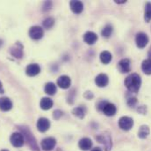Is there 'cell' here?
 <instances>
[{
  "label": "cell",
  "mask_w": 151,
  "mask_h": 151,
  "mask_svg": "<svg viewBox=\"0 0 151 151\" xmlns=\"http://www.w3.org/2000/svg\"><path fill=\"white\" fill-rule=\"evenodd\" d=\"M142 85L141 76L137 74H132L125 80V86L131 93H137Z\"/></svg>",
  "instance_id": "obj_1"
},
{
  "label": "cell",
  "mask_w": 151,
  "mask_h": 151,
  "mask_svg": "<svg viewBox=\"0 0 151 151\" xmlns=\"http://www.w3.org/2000/svg\"><path fill=\"white\" fill-rule=\"evenodd\" d=\"M21 132H22V134H23L24 138L26 139L27 144L32 149V150L39 151V147H38V144L36 142V140L34 137V135L31 133L29 129L27 127H23V128H21Z\"/></svg>",
  "instance_id": "obj_2"
},
{
  "label": "cell",
  "mask_w": 151,
  "mask_h": 151,
  "mask_svg": "<svg viewBox=\"0 0 151 151\" xmlns=\"http://www.w3.org/2000/svg\"><path fill=\"white\" fill-rule=\"evenodd\" d=\"M96 140L99 141L100 143H102L104 145L105 150L106 151H111L112 150V147H113V142H112V137L111 134L107 132H105L99 135H98L96 137Z\"/></svg>",
  "instance_id": "obj_3"
},
{
  "label": "cell",
  "mask_w": 151,
  "mask_h": 151,
  "mask_svg": "<svg viewBox=\"0 0 151 151\" xmlns=\"http://www.w3.org/2000/svg\"><path fill=\"white\" fill-rule=\"evenodd\" d=\"M134 125V120L133 118L129 117H127V116H124V117H121L119 120V126L120 129L124 130V131H128L130 130Z\"/></svg>",
  "instance_id": "obj_4"
},
{
  "label": "cell",
  "mask_w": 151,
  "mask_h": 151,
  "mask_svg": "<svg viewBox=\"0 0 151 151\" xmlns=\"http://www.w3.org/2000/svg\"><path fill=\"white\" fill-rule=\"evenodd\" d=\"M10 140H11L12 145L16 147V148L22 147L24 145V142H25V138L21 133H13L11 135Z\"/></svg>",
  "instance_id": "obj_5"
},
{
  "label": "cell",
  "mask_w": 151,
  "mask_h": 151,
  "mask_svg": "<svg viewBox=\"0 0 151 151\" xmlns=\"http://www.w3.org/2000/svg\"><path fill=\"white\" fill-rule=\"evenodd\" d=\"M135 42L138 48L140 49H143L144 47H146V45L149 42V36L145 34V33H138L135 36Z\"/></svg>",
  "instance_id": "obj_6"
},
{
  "label": "cell",
  "mask_w": 151,
  "mask_h": 151,
  "mask_svg": "<svg viewBox=\"0 0 151 151\" xmlns=\"http://www.w3.org/2000/svg\"><path fill=\"white\" fill-rule=\"evenodd\" d=\"M55 144H56V141H55V138L47 137V138H45L41 142V148H42L43 150L51 151L55 148Z\"/></svg>",
  "instance_id": "obj_7"
},
{
  "label": "cell",
  "mask_w": 151,
  "mask_h": 151,
  "mask_svg": "<svg viewBox=\"0 0 151 151\" xmlns=\"http://www.w3.org/2000/svg\"><path fill=\"white\" fill-rule=\"evenodd\" d=\"M118 69L122 74H127L131 71V63L127 58L121 59L118 64Z\"/></svg>",
  "instance_id": "obj_8"
},
{
  "label": "cell",
  "mask_w": 151,
  "mask_h": 151,
  "mask_svg": "<svg viewBox=\"0 0 151 151\" xmlns=\"http://www.w3.org/2000/svg\"><path fill=\"white\" fill-rule=\"evenodd\" d=\"M44 35L43 29L39 26H34L29 30V36L34 40H40Z\"/></svg>",
  "instance_id": "obj_9"
},
{
  "label": "cell",
  "mask_w": 151,
  "mask_h": 151,
  "mask_svg": "<svg viewBox=\"0 0 151 151\" xmlns=\"http://www.w3.org/2000/svg\"><path fill=\"white\" fill-rule=\"evenodd\" d=\"M50 127V122L47 118L45 117H40L39 118L37 122V128L38 130L41 133H44L47 131Z\"/></svg>",
  "instance_id": "obj_10"
},
{
  "label": "cell",
  "mask_w": 151,
  "mask_h": 151,
  "mask_svg": "<svg viewBox=\"0 0 151 151\" xmlns=\"http://www.w3.org/2000/svg\"><path fill=\"white\" fill-rule=\"evenodd\" d=\"M11 54L16 58H21L23 56V46L20 42H17L12 49Z\"/></svg>",
  "instance_id": "obj_11"
},
{
  "label": "cell",
  "mask_w": 151,
  "mask_h": 151,
  "mask_svg": "<svg viewBox=\"0 0 151 151\" xmlns=\"http://www.w3.org/2000/svg\"><path fill=\"white\" fill-rule=\"evenodd\" d=\"M70 84H71V80H70V78L69 76H60L57 80V85L63 89L69 88Z\"/></svg>",
  "instance_id": "obj_12"
},
{
  "label": "cell",
  "mask_w": 151,
  "mask_h": 151,
  "mask_svg": "<svg viewBox=\"0 0 151 151\" xmlns=\"http://www.w3.org/2000/svg\"><path fill=\"white\" fill-rule=\"evenodd\" d=\"M109 82L108 77L105 74H100L95 78V83L97 84L98 87L99 88H104L106 87Z\"/></svg>",
  "instance_id": "obj_13"
},
{
  "label": "cell",
  "mask_w": 151,
  "mask_h": 151,
  "mask_svg": "<svg viewBox=\"0 0 151 151\" xmlns=\"http://www.w3.org/2000/svg\"><path fill=\"white\" fill-rule=\"evenodd\" d=\"M12 108V103L8 97L0 98V110L3 112H8Z\"/></svg>",
  "instance_id": "obj_14"
},
{
  "label": "cell",
  "mask_w": 151,
  "mask_h": 151,
  "mask_svg": "<svg viewBox=\"0 0 151 151\" xmlns=\"http://www.w3.org/2000/svg\"><path fill=\"white\" fill-rule=\"evenodd\" d=\"M102 112H104L105 115L108 116V117H111V116H113L115 115L116 112H117V108L116 106L113 104H111V103H106L102 110Z\"/></svg>",
  "instance_id": "obj_15"
},
{
  "label": "cell",
  "mask_w": 151,
  "mask_h": 151,
  "mask_svg": "<svg viewBox=\"0 0 151 151\" xmlns=\"http://www.w3.org/2000/svg\"><path fill=\"white\" fill-rule=\"evenodd\" d=\"M78 146L79 148L83 151L90 150L92 147V142L91 139L89 138H83L79 141V143H78Z\"/></svg>",
  "instance_id": "obj_16"
},
{
  "label": "cell",
  "mask_w": 151,
  "mask_h": 151,
  "mask_svg": "<svg viewBox=\"0 0 151 151\" xmlns=\"http://www.w3.org/2000/svg\"><path fill=\"white\" fill-rule=\"evenodd\" d=\"M83 40L84 42L87 43V44H90V45H92L94 44L97 40H98V36L94 33V32H91V31H88L84 34L83 36Z\"/></svg>",
  "instance_id": "obj_17"
},
{
  "label": "cell",
  "mask_w": 151,
  "mask_h": 151,
  "mask_svg": "<svg viewBox=\"0 0 151 151\" xmlns=\"http://www.w3.org/2000/svg\"><path fill=\"white\" fill-rule=\"evenodd\" d=\"M27 74L28 76H35L40 74V67L37 64H31L27 67Z\"/></svg>",
  "instance_id": "obj_18"
},
{
  "label": "cell",
  "mask_w": 151,
  "mask_h": 151,
  "mask_svg": "<svg viewBox=\"0 0 151 151\" xmlns=\"http://www.w3.org/2000/svg\"><path fill=\"white\" fill-rule=\"evenodd\" d=\"M70 8L74 13H81L83 10V4L81 1H71Z\"/></svg>",
  "instance_id": "obj_19"
},
{
  "label": "cell",
  "mask_w": 151,
  "mask_h": 151,
  "mask_svg": "<svg viewBox=\"0 0 151 151\" xmlns=\"http://www.w3.org/2000/svg\"><path fill=\"white\" fill-rule=\"evenodd\" d=\"M40 108L42 110L47 111V110H49V109L52 108V106H53V101H52V99H50L48 97H43L40 100Z\"/></svg>",
  "instance_id": "obj_20"
},
{
  "label": "cell",
  "mask_w": 151,
  "mask_h": 151,
  "mask_svg": "<svg viewBox=\"0 0 151 151\" xmlns=\"http://www.w3.org/2000/svg\"><path fill=\"white\" fill-rule=\"evenodd\" d=\"M112 58H113L112 54L107 50H105V51L101 52V54H100V60L105 65L109 64L112 61Z\"/></svg>",
  "instance_id": "obj_21"
},
{
  "label": "cell",
  "mask_w": 151,
  "mask_h": 151,
  "mask_svg": "<svg viewBox=\"0 0 151 151\" xmlns=\"http://www.w3.org/2000/svg\"><path fill=\"white\" fill-rule=\"evenodd\" d=\"M150 132V127H149L148 125H142V126L140 127V129H139L138 136H139V138H141V139H146V138L149 136Z\"/></svg>",
  "instance_id": "obj_22"
},
{
  "label": "cell",
  "mask_w": 151,
  "mask_h": 151,
  "mask_svg": "<svg viewBox=\"0 0 151 151\" xmlns=\"http://www.w3.org/2000/svg\"><path fill=\"white\" fill-rule=\"evenodd\" d=\"M142 70L145 74H151V59H145L142 64Z\"/></svg>",
  "instance_id": "obj_23"
},
{
  "label": "cell",
  "mask_w": 151,
  "mask_h": 151,
  "mask_svg": "<svg viewBox=\"0 0 151 151\" xmlns=\"http://www.w3.org/2000/svg\"><path fill=\"white\" fill-rule=\"evenodd\" d=\"M44 90H45L46 94H47L49 96H53L56 92V86L54 83H52V82H48V83H47L45 85Z\"/></svg>",
  "instance_id": "obj_24"
},
{
  "label": "cell",
  "mask_w": 151,
  "mask_h": 151,
  "mask_svg": "<svg viewBox=\"0 0 151 151\" xmlns=\"http://www.w3.org/2000/svg\"><path fill=\"white\" fill-rule=\"evenodd\" d=\"M85 112H86V109L83 106L76 107L73 110V114L76 117H78L79 118H83L84 117V115H85Z\"/></svg>",
  "instance_id": "obj_25"
},
{
  "label": "cell",
  "mask_w": 151,
  "mask_h": 151,
  "mask_svg": "<svg viewBox=\"0 0 151 151\" xmlns=\"http://www.w3.org/2000/svg\"><path fill=\"white\" fill-rule=\"evenodd\" d=\"M144 20L146 22H150L151 20V3L149 2L145 5V12H144Z\"/></svg>",
  "instance_id": "obj_26"
},
{
  "label": "cell",
  "mask_w": 151,
  "mask_h": 151,
  "mask_svg": "<svg viewBox=\"0 0 151 151\" xmlns=\"http://www.w3.org/2000/svg\"><path fill=\"white\" fill-rule=\"evenodd\" d=\"M113 27H112L111 25H106V26L102 29L101 34H102V36H103L104 37L109 38L112 36V34H113Z\"/></svg>",
  "instance_id": "obj_27"
},
{
  "label": "cell",
  "mask_w": 151,
  "mask_h": 151,
  "mask_svg": "<svg viewBox=\"0 0 151 151\" xmlns=\"http://www.w3.org/2000/svg\"><path fill=\"white\" fill-rule=\"evenodd\" d=\"M54 23H55V20H54L53 18H47L43 21V26H44V28L48 29V28H51L54 26Z\"/></svg>",
  "instance_id": "obj_28"
},
{
  "label": "cell",
  "mask_w": 151,
  "mask_h": 151,
  "mask_svg": "<svg viewBox=\"0 0 151 151\" xmlns=\"http://www.w3.org/2000/svg\"><path fill=\"white\" fill-rule=\"evenodd\" d=\"M136 103H137V100H136L135 97H132V98H129V99L127 100V104H128L129 106H131V107H134V106L135 105Z\"/></svg>",
  "instance_id": "obj_29"
},
{
  "label": "cell",
  "mask_w": 151,
  "mask_h": 151,
  "mask_svg": "<svg viewBox=\"0 0 151 151\" xmlns=\"http://www.w3.org/2000/svg\"><path fill=\"white\" fill-rule=\"evenodd\" d=\"M62 115H63V112H61V111H55V112H54V117L55 118V119H59L60 118V117H62Z\"/></svg>",
  "instance_id": "obj_30"
},
{
  "label": "cell",
  "mask_w": 151,
  "mask_h": 151,
  "mask_svg": "<svg viewBox=\"0 0 151 151\" xmlns=\"http://www.w3.org/2000/svg\"><path fill=\"white\" fill-rule=\"evenodd\" d=\"M106 103H107V102H106V101H101L100 103H99V104H98V109L100 110V111H102L103 108H104V106H105V104H106Z\"/></svg>",
  "instance_id": "obj_31"
},
{
  "label": "cell",
  "mask_w": 151,
  "mask_h": 151,
  "mask_svg": "<svg viewBox=\"0 0 151 151\" xmlns=\"http://www.w3.org/2000/svg\"><path fill=\"white\" fill-rule=\"evenodd\" d=\"M4 93V89H3V85L0 81V94H3Z\"/></svg>",
  "instance_id": "obj_32"
},
{
  "label": "cell",
  "mask_w": 151,
  "mask_h": 151,
  "mask_svg": "<svg viewBox=\"0 0 151 151\" xmlns=\"http://www.w3.org/2000/svg\"><path fill=\"white\" fill-rule=\"evenodd\" d=\"M115 3H117V4H125V3H126V1H125V0H120V1H115Z\"/></svg>",
  "instance_id": "obj_33"
},
{
  "label": "cell",
  "mask_w": 151,
  "mask_h": 151,
  "mask_svg": "<svg viewBox=\"0 0 151 151\" xmlns=\"http://www.w3.org/2000/svg\"><path fill=\"white\" fill-rule=\"evenodd\" d=\"M91 151H102V150H101L100 148H99V147H98V148H95V149H93V150H92Z\"/></svg>",
  "instance_id": "obj_34"
},
{
  "label": "cell",
  "mask_w": 151,
  "mask_h": 151,
  "mask_svg": "<svg viewBox=\"0 0 151 151\" xmlns=\"http://www.w3.org/2000/svg\"><path fill=\"white\" fill-rule=\"evenodd\" d=\"M149 57H150V59H151V47L150 50H149Z\"/></svg>",
  "instance_id": "obj_35"
},
{
  "label": "cell",
  "mask_w": 151,
  "mask_h": 151,
  "mask_svg": "<svg viewBox=\"0 0 151 151\" xmlns=\"http://www.w3.org/2000/svg\"><path fill=\"white\" fill-rule=\"evenodd\" d=\"M1 45H2V41L0 40V46H1Z\"/></svg>",
  "instance_id": "obj_36"
},
{
  "label": "cell",
  "mask_w": 151,
  "mask_h": 151,
  "mask_svg": "<svg viewBox=\"0 0 151 151\" xmlns=\"http://www.w3.org/2000/svg\"><path fill=\"white\" fill-rule=\"evenodd\" d=\"M1 151H8V150H2Z\"/></svg>",
  "instance_id": "obj_37"
}]
</instances>
